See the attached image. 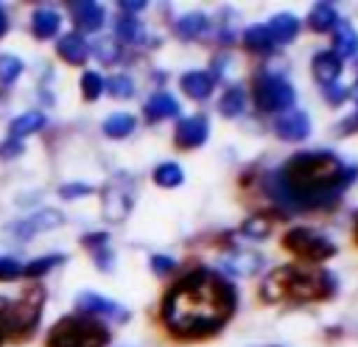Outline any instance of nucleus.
I'll return each instance as SVG.
<instances>
[{"label":"nucleus","instance_id":"obj_27","mask_svg":"<svg viewBox=\"0 0 358 347\" xmlns=\"http://www.w3.org/2000/svg\"><path fill=\"white\" fill-rule=\"evenodd\" d=\"M173 31H176V36H182V39H196V36H201V34L207 31V17H204V14L179 17L176 25H173Z\"/></svg>","mask_w":358,"mask_h":347},{"label":"nucleus","instance_id":"obj_26","mask_svg":"<svg viewBox=\"0 0 358 347\" xmlns=\"http://www.w3.org/2000/svg\"><path fill=\"white\" fill-rule=\"evenodd\" d=\"M243 109H246V92H243V87H229L221 95V101H218V112L224 118H238Z\"/></svg>","mask_w":358,"mask_h":347},{"label":"nucleus","instance_id":"obj_10","mask_svg":"<svg viewBox=\"0 0 358 347\" xmlns=\"http://www.w3.org/2000/svg\"><path fill=\"white\" fill-rule=\"evenodd\" d=\"M210 137V120L204 115H193V118H182L173 129V146L182 148V151H190V148H199L204 146Z\"/></svg>","mask_w":358,"mask_h":347},{"label":"nucleus","instance_id":"obj_30","mask_svg":"<svg viewBox=\"0 0 358 347\" xmlns=\"http://www.w3.org/2000/svg\"><path fill=\"white\" fill-rule=\"evenodd\" d=\"M64 260H67L64 255H45V257H36V260L25 263V266H22V274L31 277V280H39V277H45L53 266H59V263H64Z\"/></svg>","mask_w":358,"mask_h":347},{"label":"nucleus","instance_id":"obj_8","mask_svg":"<svg viewBox=\"0 0 358 347\" xmlns=\"http://www.w3.org/2000/svg\"><path fill=\"white\" fill-rule=\"evenodd\" d=\"M101 196H103V201H101L103 215L109 221H123L129 215L131 204H134V185H131V179L126 174H115L106 182V187H103Z\"/></svg>","mask_w":358,"mask_h":347},{"label":"nucleus","instance_id":"obj_21","mask_svg":"<svg viewBox=\"0 0 358 347\" xmlns=\"http://www.w3.org/2000/svg\"><path fill=\"white\" fill-rule=\"evenodd\" d=\"M266 31H268V36H271L274 45H285V42H291L296 36L299 20L294 14H277V17H271L266 22Z\"/></svg>","mask_w":358,"mask_h":347},{"label":"nucleus","instance_id":"obj_17","mask_svg":"<svg viewBox=\"0 0 358 347\" xmlns=\"http://www.w3.org/2000/svg\"><path fill=\"white\" fill-rule=\"evenodd\" d=\"M81 243H84L87 252H92L95 266H98L101 271H109V269H112L115 255H112V249H109V235H106V232H87V235L81 238Z\"/></svg>","mask_w":358,"mask_h":347},{"label":"nucleus","instance_id":"obj_15","mask_svg":"<svg viewBox=\"0 0 358 347\" xmlns=\"http://www.w3.org/2000/svg\"><path fill=\"white\" fill-rule=\"evenodd\" d=\"M179 84H182V92H185L187 98L204 101V98H210V92H213V87H215V78H213V73H207V70H190V73L182 76Z\"/></svg>","mask_w":358,"mask_h":347},{"label":"nucleus","instance_id":"obj_44","mask_svg":"<svg viewBox=\"0 0 358 347\" xmlns=\"http://www.w3.org/2000/svg\"><path fill=\"white\" fill-rule=\"evenodd\" d=\"M8 34V14H6V8L0 6V39Z\"/></svg>","mask_w":358,"mask_h":347},{"label":"nucleus","instance_id":"obj_18","mask_svg":"<svg viewBox=\"0 0 358 347\" xmlns=\"http://www.w3.org/2000/svg\"><path fill=\"white\" fill-rule=\"evenodd\" d=\"M313 76L322 87L327 84H336L338 76H341V59L333 53V50H322L313 56Z\"/></svg>","mask_w":358,"mask_h":347},{"label":"nucleus","instance_id":"obj_35","mask_svg":"<svg viewBox=\"0 0 358 347\" xmlns=\"http://www.w3.org/2000/svg\"><path fill=\"white\" fill-rule=\"evenodd\" d=\"M101 92H103V78H101V73L87 70V73L81 76V98H84V101H98Z\"/></svg>","mask_w":358,"mask_h":347},{"label":"nucleus","instance_id":"obj_3","mask_svg":"<svg viewBox=\"0 0 358 347\" xmlns=\"http://www.w3.org/2000/svg\"><path fill=\"white\" fill-rule=\"evenodd\" d=\"M336 277L310 263H285L271 269L260 283V299L268 305H305L327 302L336 297Z\"/></svg>","mask_w":358,"mask_h":347},{"label":"nucleus","instance_id":"obj_6","mask_svg":"<svg viewBox=\"0 0 358 347\" xmlns=\"http://www.w3.org/2000/svg\"><path fill=\"white\" fill-rule=\"evenodd\" d=\"M280 246H282L288 255H294L296 260L310 263V266L324 263V260H330V257L336 255V243H333L324 232L310 229V227H291V229L282 235Z\"/></svg>","mask_w":358,"mask_h":347},{"label":"nucleus","instance_id":"obj_11","mask_svg":"<svg viewBox=\"0 0 358 347\" xmlns=\"http://www.w3.org/2000/svg\"><path fill=\"white\" fill-rule=\"evenodd\" d=\"M274 132L280 140H288V143H299L308 137L310 132V120L302 109H285L277 120H274Z\"/></svg>","mask_w":358,"mask_h":347},{"label":"nucleus","instance_id":"obj_43","mask_svg":"<svg viewBox=\"0 0 358 347\" xmlns=\"http://www.w3.org/2000/svg\"><path fill=\"white\" fill-rule=\"evenodd\" d=\"M117 8L120 11H129V14H137V11L145 8V3L143 0H123V3H117Z\"/></svg>","mask_w":358,"mask_h":347},{"label":"nucleus","instance_id":"obj_25","mask_svg":"<svg viewBox=\"0 0 358 347\" xmlns=\"http://www.w3.org/2000/svg\"><path fill=\"white\" fill-rule=\"evenodd\" d=\"M134 126H137L134 115H129V112H115V115H109V118L103 120V134L112 137V140H123V137H129V134L134 132Z\"/></svg>","mask_w":358,"mask_h":347},{"label":"nucleus","instance_id":"obj_38","mask_svg":"<svg viewBox=\"0 0 358 347\" xmlns=\"http://www.w3.org/2000/svg\"><path fill=\"white\" fill-rule=\"evenodd\" d=\"M22 151H25V143H22V140L6 137V140L0 143V160H14V157H20Z\"/></svg>","mask_w":358,"mask_h":347},{"label":"nucleus","instance_id":"obj_19","mask_svg":"<svg viewBox=\"0 0 358 347\" xmlns=\"http://www.w3.org/2000/svg\"><path fill=\"white\" fill-rule=\"evenodd\" d=\"M263 269V257L257 252H235L224 260V271L235 277H252Z\"/></svg>","mask_w":358,"mask_h":347},{"label":"nucleus","instance_id":"obj_4","mask_svg":"<svg viewBox=\"0 0 358 347\" xmlns=\"http://www.w3.org/2000/svg\"><path fill=\"white\" fill-rule=\"evenodd\" d=\"M109 339H112V333L101 319L84 316V313H70V316H62L48 330L42 347H106Z\"/></svg>","mask_w":358,"mask_h":347},{"label":"nucleus","instance_id":"obj_7","mask_svg":"<svg viewBox=\"0 0 358 347\" xmlns=\"http://www.w3.org/2000/svg\"><path fill=\"white\" fill-rule=\"evenodd\" d=\"M252 98L260 112H277V109H291L296 92L285 78L274 73H257L252 78Z\"/></svg>","mask_w":358,"mask_h":347},{"label":"nucleus","instance_id":"obj_47","mask_svg":"<svg viewBox=\"0 0 358 347\" xmlns=\"http://www.w3.org/2000/svg\"><path fill=\"white\" fill-rule=\"evenodd\" d=\"M3 341H6V339H3V336H0V344H3Z\"/></svg>","mask_w":358,"mask_h":347},{"label":"nucleus","instance_id":"obj_28","mask_svg":"<svg viewBox=\"0 0 358 347\" xmlns=\"http://www.w3.org/2000/svg\"><path fill=\"white\" fill-rule=\"evenodd\" d=\"M151 179H154V185H159V187H179V185L185 182V171H182L176 162H162V165L154 168Z\"/></svg>","mask_w":358,"mask_h":347},{"label":"nucleus","instance_id":"obj_20","mask_svg":"<svg viewBox=\"0 0 358 347\" xmlns=\"http://www.w3.org/2000/svg\"><path fill=\"white\" fill-rule=\"evenodd\" d=\"M333 53L338 59L358 53V34H355V28L347 20H338L336 28H333Z\"/></svg>","mask_w":358,"mask_h":347},{"label":"nucleus","instance_id":"obj_31","mask_svg":"<svg viewBox=\"0 0 358 347\" xmlns=\"http://www.w3.org/2000/svg\"><path fill=\"white\" fill-rule=\"evenodd\" d=\"M115 34H117V45H120V42L131 45V42H140V39H143V25H140L134 17H120V20L115 22Z\"/></svg>","mask_w":358,"mask_h":347},{"label":"nucleus","instance_id":"obj_1","mask_svg":"<svg viewBox=\"0 0 358 347\" xmlns=\"http://www.w3.org/2000/svg\"><path fill=\"white\" fill-rule=\"evenodd\" d=\"M235 285L213 269H190L182 274L159 302V322L168 336L179 341H201L215 336L235 313Z\"/></svg>","mask_w":358,"mask_h":347},{"label":"nucleus","instance_id":"obj_33","mask_svg":"<svg viewBox=\"0 0 358 347\" xmlns=\"http://www.w3.org/2000/svg\"><path fill=\"white\" fill-rule=\"evenodd\" d=\"M271 227H274V221H271L268 215H249V218L241 224V232H243L246 238H268V235H271Z\"/></svg>","mask_w":358,"mask_h":347},{"label":"nucleus","instance_id":"obj_29","mask_svg":"<svg viewBox=\"0 0 358 347\" xmlns=\"http://www.w3.org/2000/svg\"><path fill=\"white\" fill-rule=\"evenodd\" d=\"M243 45H246L249 50H255V53H268V50L274 48V42H271L266 25H252V28H246V34H243Z\"/></svg>","mask_w":358,"mask_h":347},{"label":"nucleus","instance_id":"obj_24","mask_svg":"<svg viewBox=\"0 0 358 347\" xmlns=\"http://www.w3.org/2000/svg\"><path fill=\"white\" fill-rule=\"evenodd\" d=\"M336 22H338V14L330 3H316L308 14V25H310L313 34H327V31L336 28Z\"/></svg>","mask_w":358,"mask_h":347},{"label":"nucleus","instance_id":"obj_13","mask_svg":"<svg viewBox=\"0 0 358 347\" xmlns=\"http://www.w3.org/2000/svg\"><path fill=\"white\" fill-rule=\"evenodd\" d=\"M70 14L76 22V34L78 31H101L103 25V6L92 3V0H81V3H70Z\"/></svg>","mask_w":358,"mask_h":347},{"label":"nucleus","instance_id":"obj_46","mask_svg":"<svg viewBox=\"0 0 358 347\" xmlns=\"http://www.w3.org/2000/svg\"><path fill=\"white\" fill-rule=\"evenodd\" d=\"M355 101H358V84H355Z\"/></svg>","mask_w":358,"mask_h":347},{"label":"nucleus","instance_id":"obj_2","mask_svg":"<svg viewBox=\"0 0 358 347\" xmlns=\"http://www.w3.org/2000/svg\"><path fill=\"white\" fill-rule=\"evenodd\" d=\"M355 168L330 151H299L268 174L266 193L271 201L288 210H324L338 204V193L352 182Z\"/></svg>","mask_w":358,"mask_h":347},{"label":"nucleus","instance_id":"obj_23","mask_svg":"<svg viewBox=\"0 0 358 347\" xmlns=\"http://www.w3.org/2000/svg\"><path fill=\"white\" fill-rule=\"evenodd\" d=\"M42 126H45V115H42L39 109H31V112H22L20 118H14V120L8 123V137L22 140V137L39 132Z\"/></svg>","mask_w":358,"mask_h":347},{"label":"nucleus","instance_id":"obj_39","mask_svg":"<svg viewBox=\"0 0 358 347\" xmlns=\"http://www.w3.org/2000/svg\"><path fill=\"white\" fill-rule=\"evenodd\" d=\"M322 90H324V101L333 104V106H338V104L347 101V87H341L338 81H336V84H327V87H322Z\"/></svg>","mask_w":358,"mask_h":347},{"label":"nucleus","instance_id":"obj_37","mask_svg":"<svg viewBox=\"0 0 358 347\" xmlns=\"http://www.w3.org/2000/svg\"><path fill=\"white\" fill-rule=\"evenodd\" d=\"M22 274V263L14 257H0V283H11Z\"/></svg>","mask_w":358,"mask_h":347},{"label":"nucleus","instance_id":"obj_16","mask_svg":"<svg viewBox=\"0 0 358 347\" xmlns=\"http://www.w3.org/2000/svg\"><path fill=\"white\" fill-rule=\"evenodd\" d=\"M143 115L148 123H159V120H168V118H176L179 115V104L168 95V92H154L145 106H143Z\"/></svg>","mask_w":358,"mask_h":347},{"label":"nucleus","instance_id":"obj_22","mask_svg":"<svg viewBox=\"0 0 358 347\" xmlns=\"http://www.w3.org/2000/svg\"><path fill=\"white\" fill-rule=\"evenodd\" d=\"M59 25H62V17L53 11V8H36L34 17H31V31L36 39H50L59 34Z\"/></svg>","mask_w":358,"mask_h":347},{"label":"nucleus","instance_id":"obj_45","mask_svg":"<svg viewBox=\"0 0 358 347\" xmlns=\"http://www.w3.org/2000/svg\"><path fill=\"white\" fill-rule=\"evenodd\" d=\"M352 241H355V246H358V210L352 213Z\"/></svg>","mask_w":358,"mask_h":347},{"label":"nucleus","instance_id":"obj_36","mask_svg":"<svg viewBox=\"0 0 358 347\" xmlns=\"http://www.w3.org/2000/svg\"><path fill=\"white\" fill-rule=\"evenodd\" d=\"M90 50H92L103 64H112V62H117V59H120V45H117V42H112V39H98Z\"/></svg>","mask_w":358,"mask_h":347},{"label":"nucleus","instance_id":"obj_9","mask_svg":"<svg viewBox=\"0 0 358 347\" xmlns=\"http://www.w3.org/2000/svg\"><path fill=\"white\" fill-rule=\"evenodd\" d=\"M76 311L84 313V316H92V319H112L117 325L129 322V311L120 305V302H112L101 294H92V291H84L76 297Z\"/></svg>","mask_w":358,"mask_h":347},{"label":"nucleus","instance_id":"obj_14","mask_svg":"<svg viewBox=\"0 0 358 347\" xmlns=\"http://www.w3.org/2000/svg\"><path fill=\"white\" fill-rule=\"evenodd\" d=\"M56 56H59L62 62H67V64H84L87 56H90V45L84 42L81 34L70 31V34L59 36V42H56Z\"/></svg>","mask_w":358,"mask_h":347},{"label":"nucleus","instance_id":"obj_42","mask_svg":"<svg viewBox=\"0 0 358 347\" xmlns=\"http://www.w3.org/2000/svg\"><path fill=\"white\" fill-rule=\"evenodd\" d=\"M358 132V112H352L347 120L338 123V134H355Z\"/></svg>","mask_w":358,"mask_h":347},{"label":"nucleus","instance_id":"obj_32","mask_svg":"<svg viewBox=\"0 0 358 347\" xmlns=\"http://www.w3.org/2000/svg\"><path fill=\"white\" fill-rule=\"evenodd\" d=\"M20 76H22V59L11 53H0V84L11 87Z\"/></svg>","mask_w":358,"mask_h":347},{"label":"nucleus","instance_id":"obj_5","mask_svg":"<svg viewBox=\"0 0 358 347\" xmlns=\"http://www.w3.org/2000/svg\"><path fill=\"white\" fill-rule=\"evenodd\" d=\"M42 308H45V285L39 283H31L22 288V294L17 299H11V308H8V319H6V327H3V339H11V341H28L34 336V330L39 327L42 322Z\"/></svg>","mask_w":358,"mask_h":347},{"label":"nucleus","instance_id":"obj_41","mask_svg":"<svg viewBox=\"0 0 358 347\" xmlns=\"http://www.w3.org/2000/svg\"><path fill=\"white\" fill-rule=\"evenodd\" d=\"M173 260L171 257H165V255H154L151 257V269H154V274H168V271H173Z\"/></svg>","mask_w":358,"mask_h":347},{"label":"nucleus","instance_id":"obj_40","mask_svg":"<svg viewBox=\"0 0 358 347\" xmlns=\"http://www.w3.org/2000/svg\"><path fill=\"white\" fill-rule=\"evenodd\" d=\"M90 193H92V187L84 182H70V185H62V190H59L62 199H78V196H90Z\"/></svg>","mask_w":358,"mask_h":347},{"label":"nucleus","instance_id":"obj_34","mask_svg":"<svg viewBox=\"0 0 358 347\" xmlns=\"http://www.w3.org/2000/svg\"><path fill=\"white\" fill-rule=\"evenodd\" d=\"M103 90H106L112 98L123 101V98H131V95H134V81H131L129 76L117 73V76H112L109 81H103Z\"/></svg>","mask_w":358,"mask_h":347},{"label":"nucleus","instance_id":"obj_12","mask_svg":"<svg viewBox=\"0 0 358 347\" xmlns=\"http://www.w3.org/2000/svg\"><path fill=\"white\" fill-rule=\"evenodd\" d=\"M59 224H62V213H59V210H39V213H34V215L17 221V224L11 227V232H14L20 241H28V238H34V235H39V232H48V229L59 227Z\"/></svg>","mask_w":358,"mask_h":347}]
</instances>
